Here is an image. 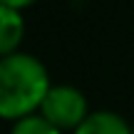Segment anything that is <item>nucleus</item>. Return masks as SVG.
Wrapping results in <instances>:
<instances>
[{
  "label": "nucleus",
  "instance_id": "nucleus-1",
  "mask_svg": "<svg viewBox=\"0 0 134 134\" xmlns=\"http://www.w3.org/2000/svg\"><path fill=\"white\" fill-rule=\"evenodd\" d=\"M47 67L30 52H15L0 60V114L10 122L37 114L47 97Z\"/></svg>",
  "mask_w": 134,
  "mask_h": 134
},
{
  "label": "nucleus",
  "instance_id": "nucleus-2",
  "mask_svg": "<svg viewBox=\"0 0 134 134\" xmlns=\"http://www.w3.org/2000/svg\"><path fill=\"white\" fill-rule=\"evenodd\" d=\"M40 114L50 122L52 127H57L60 132H75L87 117L92 114L87 107V97L82 94L77 87L72 85H52L45 97Z\"/></svg>",
  "mask_w": 134,
  "mask_h": 134
},
{
  "label": "nucleus",
  "instance_id": "nucleus-3",
  "mask_svg": "<svg viewBox=\"0 0 134 134\" xmlns=\"http://www.w3.org/2000/svg\"><path fill=\"white\" fill-rule=\"evenodd\" d=\"M25 37V18L20 10L8 8V5H0V55L8 57V55L20 52V42Z\"/></svg>",
  "mask_w": 134,
  "mask_h": 134
},
{
  "label": "nucleus",
  "instance_id": "nucleus-4",
  "mask_svg": "<svg viewBox=\"0 0 134 134\" xmlns=\"http://www.w3.org/2000/svg\"><path fill=\"white\" fill-rule=\"evenodd\" d=\"M72 134H132V127L112 109H97Z\"/></svg>",
  "mask_w": 134,
  "mask_h": 134
},
{
  "label": "nucleus",
  "instance_id": "nucleus-5",
  "mask_svg": "<svg viewBox=\"0 0 134 134\" xmlns=\"http://www.w3.org/2000/svg\"><path fill=\"white\" fill-rule=\"evenodd\" d=\"M10 134H62V132H60L57 127H52V124H50V122L37 112V114H30V117H25V119L13 122Z\"/></svg>",
  "mask_w": 134,
  "mask_h": 134
},
{
  "label": "nucleus",
  "instance_id": "nucleus-6",
  "mask_svg": "<svg viewBox=\"0 0 134 134\" xmlns=\"http://www.w3.org/2000/svg\"><path fill=\"white\" fill-rule=\"evenodd\" d=\"M37 0H0V5H8V8H15L23 13L25 8H30V5H35Z\"/></svg>",
  "mask_w": 134,
  "mask_h": 134
},
{
  "label": "nucleus",
  "instance_id": "nucleus-7",
  "mask_svg": "<svg viewBox=\"0 0 134 134\" xmlns=\"http://www.w3.org/2000/svg\"><path fill=\"white\" fill-rule=\"evenodd\" d=\"M132 134H134V124H132Z\"/></svg>",
  "mask_w": 134,
  "mask_h": 134
}]
</instances>
